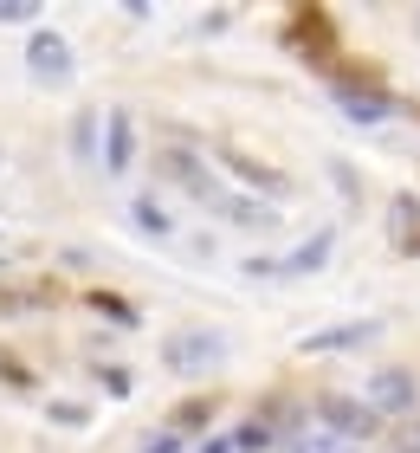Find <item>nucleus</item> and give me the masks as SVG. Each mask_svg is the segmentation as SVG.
<instances>
[{"label":"nucleus","mask_w":420,"mask_h":453,"mask_svg":"<svg viewBox=\"0 0 420 453\" xmlns=\"http://www.w3.org/2000/svg\"><path fill=\"white\" fill-rule=\"evenodd\" d=\"M317 427H330V434H343V441H355V447H369L375 434H382V415H375L369 402L324 395V402H317Z\"/></svg>","instance_id":"f257e3e1"},{"label":"nucleus","mask_w":420,"mask_h":453,"mask_svg":"<svg viewBox=\"0 0 420 453\" xmlns=\"http://www.w3.org/2000/svg\"><path fill=\"white\" fill-rule=\"evenodd\" d=\"M369 408L375 415H414L420 408V382L408 376V369H382V376L369 382Z\"/></svg>","instance_id":"f03ea898"},{"label":"nucleus","mask_w":420,"mask_h":453,"mask_svg":"<svg viewBox=\"0 0 420 453\" xmlns=\"http://www.w3.org/2000/svg\"><path fill=\"white\" fill-rule=\"evenodd\" d=\"M27 65H33V78L58 85V78H72V46H65L52 27H39V33L27 39Z\"/></svg>","instance_id":"7ed1b4c3"},{"label":"nucleus","mask_w":420,"mask_h":453,"mask_svg":"<svg viewBox=\"0 0 420 453\" xmlns=\"http://www.w3.org/2000/svg\"><path fill=\"white\" fill-rule=\"evenodd\" d=\"M162 175L175 181V188H187L195 201H207V208H220V188H214V181H207L201 156H187V150H162Z\"/></svg>","instance_id":"20e7f679"},{"label":"nucleus","mask_w":420,"mask_h":453,"mask_svg":"<svg viewBox=\"0 0 420 453\" xmlns=\"http://www.w3.org/2000/svg\"><path fill=\"white\" fill-rule=\"evenodd\" d=\"M330 240H336V234L324 226V234H310V240H304L291 259H252L246 273H259V279H265V273H279V279H291V273H310V265H324V259H330Z\"/></svg>","instance_id":"39448f33"},{"label":"nucleus","mask_w":420,"mask_h":453,"mask_svg":"<svg viewBox=\"0 0 420 453\" xmlns=\"http://www.w3.org/2000/svg\"><path fill=\"white\" fill-rule=\"evenodd\" d=\"M220 162H226V169H233V175L246 181V188H259V195H285V188H291V181H285L279 169H265L259 156H246V150H233V142H226V150H220Z\"/></svg>","instance_id":"423d86ee"},{"label":"nucleus","mask_w":420,"mask_h":453,"mask_svg":"<svg viewBox=\"0 0 420 453\" xmlns=\"http://www.w3.org/2000/svg\"><path fill=\"white\" fill-rule=\"evenodd\" d=\"M285 453H363V447L343 441V434H330V427H304V434L285 441Z\"/></svg>","instance_id":"0eeeda50"},{"label":"nucleus","mask_w":420,"mask_h":453,"mask_svg":"<svg viewBox=\"0 0 420 453\" xmlns=\"http://www.w3.org/2000/svg\"><path fill=\"white\" fill-rule=\"evenodd\" d=\"M214 357H220V337H181V343H168V369H201Z\"/></svg>","instance_id":"6e6552de"},{"label":"nucleus","mask_w":420,"mask_h":453,"mask_svg":"<svg viewBox=\"0 0 420 453\" xmlns=\"http://www.w3.org/2000/svg\"><path fill=\"white\" fill-rule=\"evenodd\" d=\"M363 337H375V324H336V331H317L304 349H349V343H363Z\"/></svg>","instance_id":"1a4fd4ad"},{"label":"nucleus","mask_w":420,"mask_h":453,"mask_svg":"<svg viewBox=\"0 0 420 453\" xmlns=\"http://www.w3.org/2000/svg\"><path fill=\"white\" fill-rule=\"evenodd\" d=\"M336 104H343L349 117H363V123H382L388 117V97H363V91H349V85L336 91Z\"/></svg>","instance_id":"9d476101"},{"label":"nucleus","mask_w":420,"mask_h":453,"mask_svg":"<svg viewBox=\"0 0 420 453\" xmlns=\"http://www.w3.org/2000/svg\"><path fill=\"white\" fill-rule=\"evenodd\" d=\"M130 150H136V136H130V117H111V169H123V162H130Z\"/></svg>","instance_id":"9b49d317"},{"label":"nucleus","mask_w":420,"mask_h":453,"mask_svg":"<svg viewBox=\"0 0 420 453\" xmlns=\"http://www.w3.org/2000/svg\"><path fill=\"white\" fill-rule=\"evenodd\" d=\"M233 447H240V453H265V447H271V421H246L240 434H233Z\"/></svg>","instance_id":"f8f14e48"},{"label":"nucleus","mask_w":420,"mask_h":453,"mask_svg":"<svg viewBox=\"0 0 420 453\" xmlns=\"http://www.w3.org/2000/svg\"><path fill=\"white\" fill-rule=\"evenodd\" d=\"M207 415H214V402H207V395H201V402H181V408H175V434H187V427H201Z\"/></svg>","instance_id":"ddd939ff"},{"label":"nucleus","mask_w":420,"mask_h":453,"mask_svg":"<svg viewBox=\"0 0 420 453\" xmlns=\"http://www.w3.org/2000/svg\"><path fill=\"white\" fill-rule=\"evenodd\" d=\"M136 220L149 226V234H168V220H162V208H156V201H136Z\"/></svg>","instance_id":"4468645a"},{"label":"nucleus","mask_w":420,"mask_h":453,"mask_svg":"<svg viewBox=\"0 0 420 453\" xmlns=\"http://www.w3.org/2000/svg\"><path fill=\"white\" fill-rule=\"evenodd\" d=\"M142 453H181V434H175V427H168V434H149V447H142Z\"/></svg>","instance_id":"2eb2a0df"},{"label":"nucleus","mask_w":420,"mask_h":453,"mask_svg":"<svg viewBox=\"0 0 420 453\" xmlns=\"http://www.w3.org/2000/svg\"><path fill=\"white\" fill-rule=\"evenodd\" d=\"M394 453H420V421L408 427V434H401V441H394Z\"/></svg>","instance_id":"dca6fc26"},{"label":"nucleus","mask_w":420,"mask_h":453,"mask_svg":"<svg viewBox=\"0 0 420 453\" xmlns=\"http://www.w3.org/2000/svg\"><path fill=\"white\" fill-rule=\"evenodd\" d=\"M201 453H240V447H233V434H220V441H207Z\"/></svg>","instance_id":"f3484780"}]
</instances>
